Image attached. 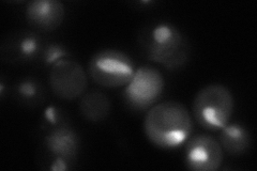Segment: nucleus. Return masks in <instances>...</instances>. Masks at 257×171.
<instances>
[{"label":"nucleus","instance_id":"obj_1","mask_svg":"<svg viewBox=\"0 0 257 171\" xmlns=\"http://www.w3.org/2000/svg\"><path fill=\"white\" fill-rule=\"evenodd\" d=\"M193 128L189 111L178 102H164L152 107L144 122L148 139L163 149L176 148L188 139Z\"/></svg>","mask_w":257,"mask_h":171},{"label":"nucleus","instance_id":"obj_2","mask_svg":"<svg viewBox=\"0 0 257 171\" xmlns=\"http://www.w3.org/2000/svg\"><path fill=\"white\" fill-rule=\"evenodd\" d=\"M140 43L148 59L166 69H178L188 61V41L170 24H157L147 28L141 35Z\"/></svg>","mask_w":257,"mask_h":171},{"label":"nucleus","instance_id":"obj_3","mask_svg":"<svg viewBox=\"0 0 257 171\" xmlns=\"http://www.w3.org/2000/svg\"><path fill=\"white\" fill-rule=\"evenodd\" d=\"M234 110V97L223 85H208L200 90L193 103V113L200 126L207 129L223 128Z\"/></svg>","mask_w":257,"mask_h":171},{"label":"nucleus","instance_id":"obj_4","mask_svg":"<svg viewBox=\"0 0 257 171\" xmlns=\"http://www.w3.org/2000/svg\"><path fill=\"white\" fill-rule=\"evenodd\" d=\"M89 72L96 84L106 88L127 85L135 73L128 56L112 50L96 53L90 60Z\"/></svg>","mask_w":257,"mask_h":171},{"label":"nucleus","instance_id":"obj_5","mask_svg":"<svg viewBox=\"0 0 257 171\" xmlns=\"http://www.w3.org/2000/svg\"><path fill=\"white\" fill-rule=\"evenodd\" d=\"M164 89L161 73L151 67H142L134 73L124 89L125 102L134 109H147L154 104Z\"/></svg>","mask_w":257,"mask_h":171},{"label":"nucleus","instance_id":"obj_6","mask_svg":"<svg viewBox=\"0 0 257 171\" xmlns=\"http://www.w3.org/2000/svg\"><path fill=\"white\" fill-rule=\"evenodd\" d=\"M50 85L53 92L60 99L74 100L85 91L86 73L78 62L63 58L53 64Z\"/></svg>","mask_w":257,"mask_h":171},{"label":"nucleus","instance_id":"obj_7","mask_svg":"<svg viewBox=\"0 0 257 171\" xmlns=\"http://www.w3.org/2000/svg\"><path fill=\"white\" fill-rule=\"evenodd\" d=\"M44 148L52 159L51 169H69L76 159L79 138L73 128L68 125H59L52 128L44 138Z\"/></svg>","mask_w":257,"mask_h":171},{"label":"nucleus","instance_id":"obj_8","mask_svg":"<svg viewBox=\"0 0 257 171\" xmlns=\"http://www.w3.org/2000/svg\"><path fill=\"white\" fill-rule=\"evenodd\" d=\"M184 161L189 169L212 171L219 169L223 160V149L214 138L198 135L191 138L186 146Z\"/></svg>","mask_w":257,"mask_h":171},{"label":"nucleus","instance_id":"obj_9","mask_svg":"<svg viewBox=\"0 0 257 171\" xmlns=\"http://www.w3.org/2000/svg\"><path fill=\"white\" fill-rule=\"evenodd\" d=\"M41 38L30 31H21L7 39L3 45V58L9 62L41 58L44 48Z\"/></svg>","mask_w":257,"mask_h":171},{"label":"nucleus","instance_id":"obj_10","mask_svg":"<svg viewBox=\"0 0 257 171\" xmlns=\"http://www.w3.org/2000/svg\"><path fill=\"white\" fill-rule=\"evenodd\" d=\"M26 18L32 27L40 31L57 29L64 19V7L57 0H35L27 5Z\"/></svg>","mask_w":257,"mask_h":171},{"label":"nucleus","instance_id":"obj_11","mask_svg":"<svg viewBox=\"0 0 257 171\" xmlns=\"http://www.w3.org/2000/svg\"><path fill=\"white\" fill-rule=\"evenodd\" d=\"M220 144L231 155L245 153L251 145V136L242 125L234 123L225 125L220 135Z\"/></svg>","mask_w":257,"mask_h":171},{"label":"nucleus","instance_id":"obj_12","mask_svg":"<svg viewBox=\"0 0 257 171\" xmlns=\"http://www.w3.org/2000/svg\"><path fill=\"white\" fill-rule=\"evenodd\" d=\"M79 109L87 120L98 122L109 115L110 102L106 95L99 91H92L83 96Z\"/></svg>","mask_w":257,"mask_h":171},{"label":"nucleus","instance_id":"obj_13","mask_svg":"<svg viewBox=\"0 0 257 171\" xmlns=\"http://www.w3.org/2000/svg\"><path fill=\"white\" fill-rule=\"evenodd\" d=\"M18 100L28 106H36L44 101V88L37 79L26 77L15 87Z\"/></svg>","mask_w":257,"mask_h":171},{"label":"nucleus","instance_id":"obj_14","mask_svg":"<svg viewBox=\"0 0 257 171\" xmlns=\"http://www.w3.org/2000/svg\"><path fill=\"white\" fill-rule=\"evenodd\" d=\"M69 53L64 51L63 48L57 44L45 45L41 55V59L45 63H55L60 59H63V57L68 56Z\"/></svg>","mask_w":257,"mask_h":171}]
</instances>
